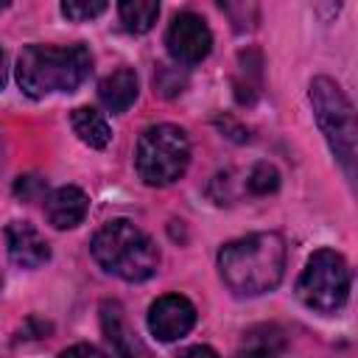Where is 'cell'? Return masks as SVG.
I'll return each mask as SVG.
<instances>
[{"mask_svg": "<svg viewBox=\"0 0 358 358\" xmlns=\"http://www.w3.org/2000/svg\"><path fill=\"white\" fill-rule=\"evenodd\" d=\"M70 126H73V131L78 134V140L87 143L90 148H106L109 140H112V129H109L106 117H103L101 112L90 109V106H78V109H73V115H70Z\"/></svg>", "mask_w": 358, "mask_h": 358, "instance_id": "14", "label": "cell"}, {"mask_svg": "<svg viewBox=\"0 0 358 358\" xmlns=\"http://www.w3.org/2000/svg\"><path fill=\"white\" fill-rule=\"evenodd\" d=\"M59 358H106L98 347H92V344H73L70 350H64Z\"/></svg>", "mask_w": 358, "mask_h": 358, "instance_id": "18", "label": "cell"}, {"mask_svg": "<svg viewBox=\"0 0 358 358\" xmlns=\"http://www.w3.org/2000/svg\"><path fill=\"white\" fill-rule=\"evenodd\" d=\"M296 296L316 313H336L350 296V268L347 260L333 249H319L310 255L305 271L296 280Z\"/></svg>", "mask_w": 358, "mask_h": 358, "instance_id": "6", "label": "cell"}, {"mask_svg": "<svg viewBox=\"0 0 358 358\" xmlns=\"http://www.w3.org/2000/svg\"><path fill=\"white\" fill-rule=\"evenodd\" d=\"M3 84H6V56L0 50V90H3Z\"/></svg>", "mask_w": 358, "mask_h": 358, "instance_id": "21", "label": "cell"}, {"mask_svg": "<svg viewBox=\"0 0 358 358\" xmlns=\"http://www.w3.org/2000/svg\"><path fill=\"white\" fill-rule=\"evenodd\" d=\"M137 92H140V84H137V73L129 70V67H120L115 73H109L101 87H98V98L101 103L109 109V112H126L134 101H137Z\"/></svg>", "mask_w": 358, "mask_h": 358, "instance_id": "13", "label": "cell"}, {"mask_svg": "<svg viewBox=\"0 0 358 358\" xmlns=\"http://www.w3.org/2000/svg\"><path fill=\"white\" fill-rule=\"evenodd\" d=\"M34 190H42V182H39L36 176H20L17 185H14V193L22 196V199H31Z\"/></svg>", "mask_w": 358, "mask_h": 358, "instance_id": "19", "label": "cell"}, {"mask_svg": "<svg viewBox=\"0 0 358 358\" xmlns=\"http://www.w3.org/2000/svg\"><path fill=\"white\" fill-rule=\"evenodd\" d=\"M98 266L126 282L148 280L159 266V249L154 241L126 218L101 227L90 243Z\"/></svg>", "mask_w": 358, "mask_h": 358, "instance_id": "3", "label": "cell"}, {"mask_svg": "<svg viewBox=\"0 0 358 358\" xmlns=\"http://www.w3.org/2000/svg\"><path fill=\"white\" fill-rule=\"evenodd\" d=\"M235 358H291V350L277 324H255L243 333Z\"/></svg>", "mask_w": 358, "mask_h": 358, "instance_id": "12", "label": "cell"}, {"mask_svg": "<svg viewBox=\"0 0 358 358\" xmlns=\"http://www.w3.org/2000/svg\"><path fill=\"white\" fill-rule=\"evenodd\" d=\"M196 324V308L182 294H165L148 308V330L159 341H176Z\"/></svg>", "mask_w": 358, "mask_h": 358, "instance_id": "8", "label": "cell"}, {"mask_svg": "<svg viewBox=\"0 0 358 358\" xmlns=\"http://www.w3.org/2000/svg\"><path fill=\"white\" fill-rule=\"evenodd\" d=\"M218 271L224 285L238 296L274 291L285 271V243L277 232H255L229 241L218 252Z\"/></svg>", "mask_w": 358, "mask_h": 358, "instance_id": "1", "label": "cell"}, {"mask_svg": "<svg viewBox=\"0 0 358 358\" xmlns=\"http://www.w3.org/2000/svg\"><path fill=\"white\" fill-rule=\"evenodd\" d=\"M246 187H249V193H255V196H268V193H274V190L280 187V171H277L274 165H268V162H257V165L249 171V176H246Z\"/></svg>", "mask_w": 358, "mask_h": 358, "instance_id": "16", "label": "cell"}, {"mask_svg": "<svg viewBox=\"0 0 358 358\" xmlns=\"http://www.w3.org/2000/svg\"><path fill=\"white\" fill-rule=\"evenodd\" d=\"M308 95H310L313 117H316L330 151L344 165L347 176H352V171H355V115H352L350 98L327 76H316L310 81Z\"/></svg>", "mask_w": 358, "mask_h": 358, "instance_id": "4", "label": "cell"}, {"mask_svg": "<svg viewBox=\"0 0 358 358\" xmlns=\"http://www.w3.org/2000/svg\"><path fill=\"white\" fill-rule=\"evenodd\" d=\"M101 327H103V333L115 350V358H154V352L131 330L120 302H115V299L101 302Z\"/></svg>", "mask_w": 358, "mask_h": 358, "instance_id": "9", "label": "cell"}, {"mask_svg": "<svg viewBox=\"0 0 358 358\" xmlns=\"http://www.w3.org/2000/svg\"><path fill=\"white\" fill-rule=\"evenodd\" d=\"M187 162H190V143L185 129L173 123H157L140 134L134 165L145 185L165 187L176 182L187 171Z\"/></svg>", "mask_w": 358, "mask_h": 358, "instance_id": "5", "label": "cell"}, {"mask_svg": "<svg viewBox=\"0 0 358 358\" xmlns=\"http://www.w3.org/2000/svg\"><path fill=\"white\" fill-rule=\"evenodd\" d=\"M92 56L84 45H28L17 56V84L31 98L50 92H73L87 81Z\"/></svg>", "mask_w": 358, "mask_h": 358, "instance_id": "2", "label": "cell"}, {"mask_svg": "<svg viewBox=\"0 0 358 358\" xmlns=\"http://www.w3.org/2000/svg\"><path fill=\"white\" fill-rule=\"evenodd\" d=\"M120 22L129 34H145L154 28L157 17H159V3L154 0H126L117 6Z\"/></svg>", "mask_w": 358, "mask_h": 358, "instance_id": "15", "label": "cell"}, {"mask_svg": "<svg viewBox=\"0 0 358 358\" xmlns=\"http://www.w3.org/2000/svg\"><path fill=\"white\" fill-rule=\"evenodd\" d=\"M90 210V199L81 187L76 185H64V187H56L48 199H45V215L48 221L56 227V229H73L84 221Z\"/></svg>", "mask_w": 358, "mask_h": 358, "instance_id": "11", "label": "cell"}, {"mask_svg": "<svg viewBox=\"0 0 358 358\" xmlns=\"http://www.w3.org/2000/svg\"><path fill=\"white\" fill-rule=\"evenodd\" d=\"M6 246H8V257L22 268H39L42 263L50 260L48 241L28 221H11L6 227Z\"/></svg>", "mask_w": 358, "mask_h": 358, "instance_id": "10", "label": "cell"}, {"mask_svg": "<svg viewBox=\"0 0 358 358\" xmlns=\"http://www.w3.org/2000/svg\"><path fill=\"white\" fill-rule=\"evenodd\" d=\"M165 45H168V53L179 64H199L213 50V34H210V25L204 22V17H199L193 11H182L171 20Z\"/></svg>", "mask_w": 358, "mask_h": 358, "instance_id": "7", "label": "cell"}, {"mask_svg": "<svg viewBox=\"0 0 358 358\" xmlns=\"http://www.w3.org/2000/svg\"><path fill=\"white\" fill-rule=\"evenodd\" d=\"M179 358H218V352L213 347H207V344H196V347L185 350Z\"/></svg>", "mask_w": 358, "mask_h": 358, "instance_id": "20", "label": "cell"}, {"mask_svg": "<svg viewBox=\"0 0 358 358\" xmlns=\"http://www.w3.org/2000/svg\"><path fill=\"white\" fill-rule=\"evenodd\" d=\"M106 11V3L103 0H64L62 3V14L73 22H87V20H95Z\"/></svg>", "mask_w": 358, "mask_h": 358, "instance_id": "17", "label": "cell"}]
</instances>
